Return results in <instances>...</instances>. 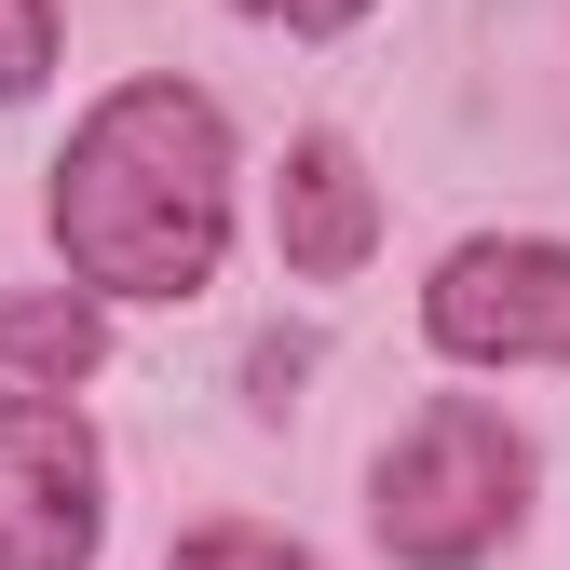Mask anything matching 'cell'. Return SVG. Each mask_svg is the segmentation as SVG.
I'll list each match as a JSON object with an SVG mask.
<instances>
[{
	"mask_svg": "<svg viewBox=\"0 0 570 570\" xmlns=\"http://www.w3.org/2000/svg\"><path fill=\"white\" fill-rule=\"evenodd\" d=\"M232 245V122L190 82H122L55 164V258L82 299H204Z\"/></svg>",
	"mask_w": 570,
	"mask_h": 570,
	"instance_id": "obj_1",
	"label": "cell"
},
{
	"mask_svg": "<svg viewBox=\"0 0 570 570\" xmlns=\"http://www.w3.org/2000/svg\"><path fill=\"white\" fill-rule=\"evenodd\" d=\"M517 517H530V435L475 394H435L367 475V530L394 570H475Z\"/></svg>",
	"mask_w": 570,
	"mask_h": 570,
	"instance_id": "obj_2",
	"label": "cell"
},
{
	"mask_svg": "<svg viewBox=\"0 0 570 570\" xmlns=\"http://www.w3.org/2000/svg\"><path fill=\"white\" fill-rule=\"evenodd\" d=\"M109 503H96V435L68 394L0 381V570H96Z\"/></svg>",
	"mask_w": 570,
	"mask_h": 570,
	"instance_id": "obj_3",
	"label": "cell"
},
{
	"mask_svg": "<svg viewBox=\"0 0 570 570\" xmlns=\"http://www.w3.org/2000/svg\"><path fill=\"white\" fill-rule=\"evenodd\" d=\"M421 326L462 367H570V245H543V232L462 245L421 285Z\"/></svg>",
	"mask_w": 570,
	"mask_h": 570,
	"instance_id": "obj_4",
	"label": "cell"
},
{
	"mask_svg": "<svg viewBox=\"0 0 570 570\" xmlns=\"http://www.w3.org/2000/svg\"><path fill=\"white\" fill-rule=\"evenodd\" d=\"M272 245H285V272H299V285L367 272L381 190H367V164H353L340 136H299V150H285V177H272Z\"/></svg>",
	"mask_w": 570,
	"mask_h": 570,
	"instance_id": "obj_5",
	"label": "cell"
},
{
	"mask_svg": "<svg viewBox=\"0 0 570 570\" xmlns=\"http://www.w3.org/2000/svg\"><path fill=\"white\" fill-rule=\"evenodd\" d=\"M96 353H109V299H82V285H0V381L68 394V381H96Z\"/></svg>",
	"mask_w": 570,
	"mask_h": 570,
	"instance_id": "obj_6",
	"label": "cell"
},
{
	"mask_svg": "<svg viewBox=\"0 0 570 570\" xmlns=\"http://www.w3.org/2000/svg\"><path fill=\"white\" fill-rule=\"evenodd\" d=\"M164 570H313V543H285V530H245V517H218V530H190Z\"/></svg>",
	"mask_w": 570,
	"mask_h": 570,
	"instance_id": "obj_7",
	"label": "cell"
},
{
	"mask_svg": "<svg viewBox=\"0 0 570 570\" xmlns=\"http://www.w3.org/2000/svg\"><path fill=\"white\" fill-rule=\"evenodd\" d=\"M55 82V0H0V109Z\"/></svg>",
	"mask_w": 570,
	"mask_h": 570,
	"instance_id": "obj_8",
	"label": "cell"
},
{
	"mask_svg": "<svg viewBox=\"0 0 570 570\" xmlns=\"http://www.w3.org/2000/svg\"><path fill=\"white\" fill-rule=\"evenodd\" d=\"M245 14H258V28H313V41H326V28L367 14V0H245Z\"/></svg>",
	"mask_w": 570,
	"mask_h": 570,
	"instance_id": "obj_9",
	"label": "cell"
},
{
	"mask_svg": "<svg viewBox=\"0 0 570 570\" xmlns=\"http://www.w3.org/2000/svg\"><path fill=\"white\" fill-rule=\"evenodd\" d=\"M299 367H313L299 340H258V353H245V381H258V407H285V381H299Z\"/></svg>",
	"mask_w": 570,
	"mask_h": 570,
	"instance_id": "obj_10",
	"label": "cell"
}]
</instances>
